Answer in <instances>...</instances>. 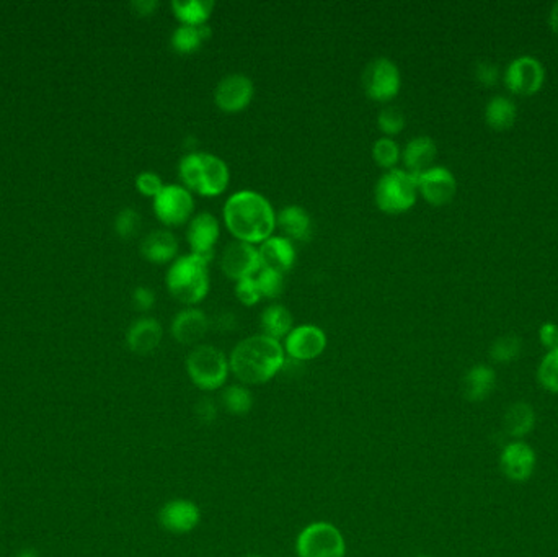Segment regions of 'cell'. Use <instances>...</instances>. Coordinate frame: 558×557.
<instances>
[{
    "instance_id": "1",
    "label": "cell",
    "mask_w": 558,
    "mask_h": 557,
    "mask_svg": "<svg viewBox=\"0 0 558 557\" xmlns=\"http://www.w3.org/2000/svg\"><path fill=\"white\" fill-rule=\"evenodd\" d=\"M286 351L281 342L263 333L239 342L229 355L233 378L243 386H261L283 371Z\"/></svg>"
},
{
    "instance_id": "2",
    "label": "cell",
    "mask_w": 558,
    "mask_h": 557,
    "mask_svg": "<svg viewBox=\"0 0 558 557\" xmlns=\"http://www.w3.org/2000/svg\"><path fill=\"white\" fill-rule=\"evenodd\" d=\"M224 223L235 241L261 246L276 229V213L261 193L242 190L225 201Z\"/></svg>"
},
{
    "instance_id": "3",
    "label": "cell",
    "mask_w": 558,
    "mask_h": 557,
    "mask_svg": "<svg viewBox=\"0 0 558 557\" xmlns=\"http://www.w3.org/2000/svg\"><path fill=\"white\" fill-rule=\"evenodd\" d=\"M183 187L201 197H219L229 187L231 171L227 164L209 152H190L178 165Z\"/></svg>"
},
{
    "instance_id": "4",
    "label": "cell",
    "mask_w": 558,
    "mask_h": 557,
    "mask_svg": "<svg viewBox=\"0 0 558 557\" xmlns=\"http://www.w3.org/2000/svg\"><path fill=\"white\" fill-rule=\"evenodd\" d=\"M168 293L186 306H196L209 293V260L190 254L172 262L165 276Z\"/></svg>"
},
{
    "instance_id": "5",
    "label": "cell",
    "mask_w": 558,
    "mask_h": 557,
    "mask_svg": "<svg viewBox=\"0 0 558 557\" xmlns=\"http://www.w3.org/2000/svg\"><path fill=\"white\" fill-rule=\"evenodd\" d=\"M188 378L205 392L223 391L231 376V365L223 350L213 345H196L186 357Z\"/></svg>"
},
{
    "instance_id": "6",
    "label": "cell",
    "mask_w": 558,
    "mask_h": 557,
    "mask_svg": "<svg viewBox=\"0 0 558 557\" xmlns=\"http://www.w3.org/2000/svg\"><path fill=\"white\" fill-rule=\"evenodd\" d=\"M418 198L417 177L402 169L387 171L377 180L374 199L377 208L387 215H402L415 207Z\"/></svg>"
},
{
    "instance_id": "7",
    "label": "cell",
    "mask_w": 558,
    "mask_h": 557,
    "mask_svg": "<svg viewBox=\"0 0 558 557\" xmlns=\"http://www.w3.org/2000/svg\"><path fill=\"white\" fill-rule=\"evenodd\" d=\"M298 557H346V539L342 529L328 521H314L299 531Z\"/></svg>"
},
{
    "instance_id": "8",
    "label": "cell",
    "mask_w": 558,
    "mask_h": 557,
    "mask_svg": "<svg viewBox=\"0 0 558 557\" xmlns=\"http://www.w3.org/2000/svg\"><path fill=\"white\" fill-rule=\"evenodd\" d=\"M401 69L389 57H377L364 69V92L374 102H391L401 92Z\"/></svg>"
},
{
    "instance_id": "9",
    "label": "cell",
    "mask_w": 558,
    "mask_h": 557,
    "mask_svg": "<svg viewBox=\"0 0 558 557\" xmlns=\"http://www.w3.org/2000/svg\"><path fill=\"white\" fill-rule=\"evenodd\" d=\"M154 213L165 226H183L195 213V198L182 185H165L154 198Z\"/></svg>"
},
{
    "instance_id": "10",
    "label": "cell",
    "mask_w": 558,
    "mask_h": 557,
    "mask_svg": "<svg viewBox=\"0 0 558 557\" xmlns=\"http://www.w3.org/2000/svg\"><path fill=\"white\" fill-rule=\"evenodd\" d=\"M504 86L514 95L537 94L545 82V69L537 57L524 56L512 59L504 71Z\"/></svg>"
},
{
    "instance_id": "11",
    "label": "cell",
    "mask_w": 558,
    "mask_h": 557,
    "mask_svg": "<svg viewBox=\"0 0 558 557\" xmlns=\"http://www.w3.org/2000/svg\"><path fill=\"white\" fill-rule=\"evenodd\" d=\"M221 270L229 280H233L235 283L257 276L261 270L258 249H255V246L251 244L233 241L224 249L223 257H221Z\"/></svg>"
},
{
    "instance_id": "12",
    "label": "cell",
    "mask_w": 558,
    "mask_h": 557,
    "mask_svg": "<svg viewBox=\"0 0 558 557\" xmlns=\"http://www.w3.org/2000/svg\"><path fill=\"white\" fill-rule=\"evenodd\" d=\"M286 357L300 363L318 359L326 349V333L318 325L302 324L289 332L284 339Z\"/></svg>"
},
{
    "instance_id": "13",
    "label": "cell",
    "mask_w": 558,
    "mask_h": 557,
    "mask_svg": "<svg viewBox=\"0 0 558 557\" xmlns=\"http://www.w3.org/2000/svg\"><path fill=\"white\" fill-rule=\"evenodd\" d=\"M417 185L418 195L433 207H444L454 199L457 193L454 173L441 165H433L428 171L417 175Z\"/></svg>"
},
{
    "instance_id": "14",
    "label": "cell",
    "mask_w": 558,
    "mask_h": 557,
    "mask_svg": "<svg viewBox=\"0 0 558 557\" xmlns=\"http://www.w3.org/2000/svg\"><path fill=\"white\" fill-rule=\"evenodd\" d=\"M158 525L172 535H188L201 523V509L188 499H172L158 511Z\"/></svg>"
},
{
    "instance_id": "15",
    "label": "cell",
    "mask_w": 558,
    "mask_h": 557,
    "mask_svg": "<svg viewBox=\"0 0 558 557\" xmlns=\"http://www.w3.org/2000/svg\"><path fill=\"white\" fill-rule=\"evenodd\" d=\"M255 86L245 74H229L217 84L215 92L216 105L225 114H239L253 100Z\"/></svg>"
},
{
    "instance_id": "16",
    "label": "cell",
    "mask_w": 558,
    "mask_h": 557,
    "mask_svg": "<svg viewBox=\"0 0 558 557\" xmlns=\"http://www.w3.org/2000/svg\"><path fill=\"white\" fill-rule=\"evenodd\" d=\"M221 236L219 221L211 213H199L191 217L186 229V241L191 247V254L203 257L206 260H213L215 247Z\"/></svg>"
},
{
    "instance_id": "17",
    "label": "cell",
    "mask_w": 558,
    "mask_h": 557,
    "mask_svg": "<svg viewBox=\"0 0 558 557\" xmlns=\"http://www.w3.org/2000/svg\"><path fill=\"white\" fill-rule=\"evenodd\" d=\"M536 464L537 456L534 448L522 440H514L503 448L500 468L510 481H529L536 471Z\"/></svg>"
},
{
    "instance_id": "18",
    "label": "cell",
    "mask_w": 558,
    "mask_h": 557,
    "mask_svg": "<svg viewBox=\"0 0 558 557\" xmlns=\"http://www.w3.org/2000/svg\"><path fill=\"white\" fill-rule=\"evenodd\" d=\"M209 331V319L205 312L196 308H186L173 317L170 332L180 345H196Z\"/></svg>"
},
{
    "instance_id": "19",
    "label": "cell",
    "mask_w": 558,
    "mask_h": 557,
    "mask_svg": "<svg viewBox=\"0 0 558 557\" xmlns=\"http://www.w3.org/2000/svg\"><path fill=\"white\" fill-rule=\"evenodd\" d=\"M261 268L286 274L296 264V247L284 236H271L258 249Z\"/></svg>"
},
{
    "instance_id": "20",
    "label": "cell",
    "mask_w": 558,
    "mask_h": 557,
    "mask_svg": "<svg viewBox=\"0 0 558 557\" xmlns=\"http://www.w3.org/2000/svg\"><path fill=\"white\" fill-rule=\"evenodd\" d=\"M164 337L160 322L154 317H140L132 322L126 333L128 349L136 355H150L158 349Z\"/></svg>"
},
{
    "instance_id": "21",
    "label": "cell",
    "mask_w": 558,
    "mask_h": 557,
    "mask_svg": "<svg viewBox=\"0 0 558 557\" xmlns=\"http://www.w3.org/2000/svg\"><path fill=\"white\" fill-rule=\"evenodd\" d=\"M177 254V237L165 229L152 231L140 242V256L144 257L150 264H170L175 260Z\"/></svg>"
},
{
    "instance_id": "22",
    "label": "cell",
    "mask_w": 558,
    "mask_h": 557,
    "mask_svg": "<svg viewBox=\"0 0 558 557\" xmlns=\"http://www.w3.org/2000/svg\"><path fill=\"white\" fill-rule=\"evenodd\" d=\"M436 156V142L429 136H417L407 142L405 149L402 151V161L405 165V171L417 177L433 167Z\"/></svg>"
},
{
    "instance_id": "23",
    "label": "cell",
    "mask_w": 558,
    "mask_h": 557,
    "mask_svg": "<svg viewBox=\"0 0 558 557\" xmlns=\"http://www.w3.org/2000/svg\"><path fill=\"white\" fill-rule=\"evenodd\" d=\"M276 226L289 241L304 242L312 236V219L308 211L299 205H289L276 215Z\"/></svg>"
},
{
    "instance_id": "24",
    "label": "cell",
    "mask_w": 558,
    "mask_h": 557,
    "mask_svg": "<svg viewBox=\"0 0 558 557\" xmlns=\"http://www.w3.org/2000/svg\"><path fill=\"white\" fill-rule=\"evenodd\" d=\"M464 396L470 402H484L496 387V373L486 365H475L465 373Z\"/></svg>"
},
{
    "instance_id": "25",
    "label": "cell",
    "mask_w": 558,
    "mask_h": 557,
    "mask_svg": "<svg viewBox=\"0 0 558 557\" xmlns=\"http://www.w3.org/2000/svg\"><path fill=\"white\" fill-rule=\"evenodd\" d=\"M260 327L263 335L281 341L286 339L289 332L294 329V319L288 308L281 304H271L261 312Z\"/></svg>"
},
{
    "instance_id": "26",
    "label": "cell",
    "mask_w": 558,
    "mask_h": 557,
    "mask_svg": "<svg viewBox=\"0 0 558 557\" xmlns=\"http://www.w3.org/2000/svg\"><path fill=\"white\" fill-rule=\"evenodd\" d=\"M504 430L514 440H521L536 426V410L528 402H514L504 414Z\"/></svg>"
},
{
    "instance_id": "27",
    "label": "cell",
    "mask_w": 558,
    "mask_h": 557,
    "mask_svg": "<svg viewBox=\"0 0 558 557\" xmlns=\"http://www.w3.org/2000/svg\"><path fill=\"white\" fill-rule=\"evenodd\" d=\"M518 118V108L512 98L496 95L485 106V122L495 131L510 130Z\"/></svg>"
},
{
    "instance_id": "28",
    "label": "cell",
    "mask_w": 558,
    "mask_h": 557,
    "mask_svg": "<svg viewBox=\"0 0 558 557\" xmlns=\"http://www.w3.org/2000/svg\"><path fill=\"white\" fill-rule=\"evenodd\" d=\"M215 9V2L211 0H173L172 10L173 15L180 20L182 25L190 27H201L206 25V21L211 17Z\"/></svg>"
},
{
    "instance_id": "29",
    "label": "cell",
    "mask_w": 558,
    "mask_h": 557,
    "mask_svg": "<svg viewBox=\"0 0 558 557\" xmlns=\"http://www.w3.org/2000/svg\"><path fill=\"white\" fill-rule=\"evenodd\" d=\"M253 394L249 386L243 384H231L224 387L219 397V406L229 416L245 417L250 414L253 409Z\"/></svg>"
},
{
    "instance_id": "30",
    "label": "cell",
    "mask_w": 558,
    "mask_h": 557,
    "mask_svg": "<svg viewBox=\"0 0 558 557\" xmlns=\"http://www.w3.org/2000/svg\"><path fill=\"white\" fill-rule=\"evenodd\" d=\"M209 37H211V29L207 25H201V27L180 25L172 35V47L180 55H191L203 46V43Z\"/></svg>"
},
{
    "instance_id": "31",
    "label": "cell",
    "mask_w": 558,
    "mask_h": 557,
    "mask_svg": "<svg viewBox=\"0 0 558 557\" xmlns=\"http://www.w3.org/2000/svg\"><path fill=\"white\" fill-rule=\"evenodd\" d=\"M372 159L381 169L392 171L402 159L401 148L392 138H381L372 146Z\"/></svg>"
},
{
    "instance_id": "32",
    "label": "cell",
    "mask_w": 558,
    "mask_h": 557,
    "mask_svg": "<svg viewBox=\"0 0 558 557\" xmlns=\"http://www.w3.org/2000/svg\"><path fill=\"white\" fill-rule=\"evenodd\" d=\"M521 351L522 342L520 337H516V335H503V337H498L492 343L490 359H494L495 363L506 365V363H512V361L518 359L521 355Z\"/></svg>"
},
{
    "instance_id": "33",
    "label": "cell",
    "mask_w": 558,
    "mask_h": 557,
    "mask_svg": "<svg viewBox=\"0 0 558 557\" xmlns=\"http://www.w3.org/2000/svg\"><path fill=\"white\" fill-rule=\"evenodd\" d=\"M540 386L552 394H558V349L550 350L537 368Z\"/></svg>"
},
{
    "instance_id": "34",
    "label": "cell",
    "mask_w": 558,
    "mask_h": 557,
    "mask_svg": "<svg viewBox=\"0 0 558 557\" xmlns=\"http://www.w3.org/2000/svg\"><path fill=\"white\" fill-rule=\"evenodd\" d=\"M405 124H407L405 114H403L399 106H393V105L384 106L381 112H379V116H377V126L385 134V138H392V136L401 134L403 131V128H405Z\"/></svg>"
},
{
    "instance_id": "35",
    "label": "cell",
    "mask_w": 558,
    "mask_h": 557,
    "mask_svg": "<svg viewBox=\"0 0 558 557\" xmlns=\"http://www.w3.org/2000/svg\"><path fill=\"white\" fill-rule=\"evenodd\" d=\"M260 293L266 300H276L284 291V274L261 268L260 274L255 276Z\"/></svg>"
},
{
    "instance_id": "36",
    "label": "cell",
    "mask_w": 558,
    "mask_h": 557,
    "mask_svg": "<svg viewBox=\"0 0 558 557\" xmlns=\"http://www.w3.org/2000/svg\"><path fill=\"white\" fill-rule=\"evenodd\" d=\"M140 215L132 208H124L114 219V231L122 239H131L140 232Z\"/></svg>"
},
{
    "instance_id": "37",
    "label": "cell",
    "mask_w": 558,
    "mask_h": 557,
    "mask_svg": "<svg viewBox=\"0 0 558 557\" xmlns=\"http://www.w3.org/2000/svg\"><path fill=\"white\" fill-rule=\"evenodd\" d=\"M235 296L239 301L242 302L243 306H249V308L258 304L263 300L255 276L242 280V282H237L235 283Z\"/></svg>"
},
{
    "instance_id": "38",
    "label": "cell",
    "mask_w": 558,
    "mask_h": 557,
    "mask_svg": "<svg viewBox=\"0 0 558 557\" xmlns=\"http://www.w3.org/2000/svg\"><path fill=\"white\" fill-rule=\"evenodd\" d=\"M164 187V181L154 172H140L136 179V189L148 198H156Z\"/></svg>"
},
{
    "instance_id": "39",
    "label": "cell",
    "mask_w": 558,
    "mask_h": 557,
    "mask_svg": "<svg viewBox=\"0 0 558 557\" xmlns=\"http://www.w3.org/2000/svg\"><path fill=\"white\" fill-rule=\"evenodd\" d=\"M219 409H221L219 402L213 397H201L195 404L196 420L203 426H211L219 416Z\"/></svg>"
},
{
    "instance_id": "40",
    "label": "cell",
    "mask_w": 558,
    "mask_h": 557,
    "mask_svg": "<svg viewBox=\"0 0 558 557\" xmlns=\"http://www.w3.org/2000/svg\"><path fill=\"white\" fill-rule=\"evenodd\" d=\"M475 79L484 87H494L500 80V69L492 61H480L475 66Z\"/></svg>"
},
{
    "instance_id": "41",
    "label": "cell",
    "mask_w": 558,
    "mask_h": 557,
    "mask_svg": "<svg viewBox=\"0 0 558 557\" xmlns=\"http://www.w3.org/2000/svg\"><path fill=\"white\" fill-rule=\"evenodd\" d=\"M132 304L140 312H148L156 304V294L148 286H140L132 293Z\"/></svg>"
},
{
    "instance_id": "42",
    "label": "cell",
    "mask_w": 558,
    "mask_h": 557,
    "mask_svg": "<svg viewBox=\"0 0 558 557\" xmlns=\"http://www.w3.org/2000/svg\"><path fill=\"white\" fill-rule=\"evenodd\" d=\"M539 341L544 349L550 350L558 349V325L554 322H545L542 324L539 329Z\"/></svg>"
},
{
    "instance_id": "43",
    "label": "cell",
    "mask_w": 558,
    "mask_h": 557,
    "mask_svg": "<svg viewBox=\"0 0 558 557\" xmlns=\"http://www.w3.org/2000/svg\"><path fill=\"white\" fill-rule=\"evenodd\" d=\"M131 7L136 12V15L150 17L158 9V2L156 0H138V2H132Z\"/></svg>"
},
{
    "instance_id": "44",
    "label": "cell",
    "mask_w": 558,
    "mask_h": 557,
    "mask_svg": "<svg viewBox=\"0 0 558 557\" xmlns=\"http://www.w3.org/2000/svg\"><path fill=\"white\" fill-rule=\"evenodd\" d=\"M233 321H235V319H233V316L231 312H224L223 316H219V317H217L216 324H217V327H219V329H223V331H229V329H232L233 324H235Z\"/></svg>"
},
{
    "instance_id": "45",
    "label": "cell",
    "mask_w": 558,
    "mask_h": 557,
    "mask_svg": "<svg viewBox=\"0 0 558 557\" xmlns=\"http://www.w3.org/2000/svg\"><path fill=\"white\" fill-rule=\"evenodd\" d=\"M549 25L550 29L554 30L558 35V2H555L554 7L550 9Z\"/></svg>"
},
{
    "instance_id": "46",
    "label": "cell",
    "mask_w": 558,
    "mask_h": 557,
    "mask_svg": "<svg viewBox=\"0 0 558 557\" xmlns=\"http://www.w3.org/2000/svg\"><path fill=\"white\" fill-rule=\"evenodd\" d=\"M17 557H39V554L35 549H23V551H20Z\"/></svg>"
},
{
    "instance_id": "47",
    "label": "cell",
    "mask_w": 558,
    "mask_h": 557,
    "mask_svg": "<svg viewBox=\"0 0 558 557\" xmlns=\"http://www.w3.org/2000/svg\"><path fill=\"white\" fill-rule=\"evenodd\" d=\"M245 557H263V556H260V554H249V556H245Z\"/></svg>"
},
{
    "instance_id": "48",
    "label": "cell",
    "mask_w": 558,
    "mask_h": 557,
    "mask_svg": "<svg viewBox=\"0 0 558 557\" xmlns=\"http://www.w3.org/2000/svg\"><path fill=\"white\" fill-rule=\"evenodd\" d=\"M415 557H429V556H427V554H419V556H415Z\"/></svg>"
}]
</instances>
